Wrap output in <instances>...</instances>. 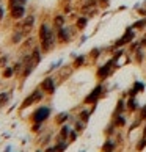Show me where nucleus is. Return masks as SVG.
Returning a JSON list of instances; mask_svg holds the SVG:
<instances>
[{
  "label": "nucleus",
  "instance_id": "nucleus-1",
  "mask_svg": "<svg viewBox=\"0 0 146 152\" xmlns=\"http://www.w3.org/2000/svg\"><path fill=\"white\" fill-rule=\"evenodd\" d=\"M44 96H46V94H44L43 89L39 88V86H36L29 96H25V97H24V100H22L21 105H19V111L25 110V108H30V107L36 105V104H39V102H43Z\"/></svg>",
  "mask_w": 146,
  "mask_h": 152
},
{
  "label": "nucleus",
  "instance_id": "nucleus-2",
  "mask_svg": "<svg viewBox=\"0 0 146 152\" xmlns=\"http://www.w3.org/2000/svg\"><path fill=\"white\" fill-rule=\"evenodd\" d=\"M50 115H52V108H50L49 105H38L35 110H33V113L30 115V122H46Z\"/></svg>",
  "mask_w": 146,
  "mask_h": 152
},
{
  "label": "nucleus",
  "instance_id": "nucleus-3",
  "mask_svg": "<svg viewBox=\"0 0 146 152\" xmlns=\"http://www.w3.org/2000/svg\"><path fill=\"white\" fill-rule=\"evenodd\" d=\"M38 86L43 89L46 96H54L55 91H57V82H55V77H52V75H46L41 82H39V85H38Z\"/></svg>",
  "mask_w": 146,
  "mask_h": 152
},
{
  "label": "nucleus",
  "instance_id": "nucleus-4",
  "mask_svg": "<svg viewBox=\"0 0 146 152\" xmlns=\"http://www.w3.org/2000/svg\"><path fill=\"white\" fill-rule=\"evenodd\" d=\"M27 14H29V11H27L25 5H16V7L8 8V19L13 20V22L22 20Z\"/></svg>",
  "mask_w": 146,
  "mask_h": 152
},
{
  "label": "nucleus",
  "instance_id": "nucleus-5",
  "mask_svg": "<svg viewBox=\"0 0 146 152\" xmlns=\"http://www.w3.org/2000/svg\"><path fill=\"white\" fill-rule=\"evenodd\" d=\"M102 93H104V86L102 85H98L85 99H83V104H85V105H94V104H98V100L101 99Z\"/></svg>",
  "mask_w": 146,
  "mask_h": 152
},
{
  "label": "nucleus",
  "instance_id": "nucleus-6",
  "mask_svg": "<svg viewBox=\"0 0 146 152\" xmlns=\"http://www.w3.org/2000/svg\"><path fill=\"white\" fill-rule=\"evenodd\" d=\"M55 30L52 28V25L47 24V22H41L38 27V42H43V41H46V39L52 35Z\"/></svg>",
  "mask_w": 146,
  "mask_h": 152
},
{
  "label": "nucleus",
  "instance_id": "nucleus-7",
  "mask_svg": "<svg viewBox=\"0 0 146 152\" xmlns=\"http://www.w3.org/2000/svg\"><path fill=\"white\" fill-rule=\"evenodd\" d=\"M24 39H25L24 31H22V30H14V28H13V31H11V35H10V38H8V44H10V46H13V47H19Z\"/></svg>",
  "mask_w": 146,
  "mask_h": 152
},
{
  "label": "nucleus",
  "instance_id": "nucleus-8",
  "mask_svg": "<svg viewBox=\"0 0 146 152\" xmlns=\"http://www.w3.org/2000/svg\"><path fill=\"white\" fill-rule=\"evenodd\" d=\"M36 69V64L33 63V61H29V63H24V67H22V71H21V74H19V77H16L18 80H21V82H25L27 78H29L32 74H33V71Z\"/></svg>",
  "mask_w": 146,
  "mask_h": 152
},
{
  "label": "nucleus",
  "instance_id": "nucleus-9",
  "mask_svg": "<svg viewBox=\"0 0 146 152\" xmlns=\"http://www.w3.org/2000/svg\"><path fill=\"white\" fill-rule=\"evenodd\" d=\"M113 63H116V60H115V58H112L109 63H105L104 66H101L99 69H98L96 75H98L99 80H105V78L110 75V72H112V64H113Z\"/></svg>",
  "mask_w": 146,
  "mask_h": 152
},
{
  "label": "nucleus",
  "instance_id": "nucleus-10",
  "mask_svg": "<svg viewBox=\"0 0 146 152\" xmlns=\"http://www.w3.org/2000/svg\"><path fill=\"white\" fill-rule=\"evenodd\" d=\"M57 41L60 44H68L71 41V31H69V28L66 25L57 30Z\"/></svg>",
  "mask_w": 146,
  "mask_h": 152
},
{
  "label": "nucleus",
  "instance_id": "nucleus-11",
  "mask_svg": "<svg viewBox=\"0 0 146 152\" xmlns=\"http://www.w3.org/2000/svg\"><path fill=\"white\" fill-rule=\"evenodd\" d=\"M134 39V31L131 30V28H127L126 30V33L123 35L118 41L115 42V47H121V46H126V44H129Z\"/></svg>",
  "mask_w": 146,
  "mask_h": 152
},
{
  "label": "nucleus",
  "instance_id": "nucleus-12",
  "mask_svg": "<svg viewBox=\"0 0 146 152\" xmlns=\"http://www.w3.org/2000/svg\"><path fill=\"white\" fill-rule=\"evenodd\" d=\"M32 58H33V63H35L36 66L41 63V60H43V57H44V52H43V49H41V46L39 44H36L35 47H33L32 50Z\"/></svg>",
  "mask_w": 146,
  "mask_h": 152
},
{
  "label": "nucleus",
  "instance_id": "nucleus-13",
  "mask_svg": "<svg viewBox=\"0 0 146 152\" xmlns=\"http://www.w3.org/2000/svg\"><path fill=\"white\" fill-rule=\"evenodd\" d=\"M35 22H36V14L29 13L24 19H22V30H24V28L33 30V27H35Z\"/></svg>",
  "mask_w": 146,
  "mask_h": 152
},
{
  "label": "nucleus",
  "instance_id": "nucleus-14",
  "mask_svg": "<svg viewBox=\"0 0 146 152\" xmlns=\"http://www.w3.org/2000/svg\"><path fill=\"white\" fill-rule=\"evenodd\" d=\"M66 24V18H65V14H55L54 18H52V28L57 31L58 28H61V27H65Z\"/></svg>",
  "mask_w": 146,
  "mask_h": 152
},
{
  "label": "nucleus",
  "instance_id": "nucleus-15",
  "mask_svg": "<svg viewBox=\"0 0 146 152\" xmlns=\"http://www.w3.org/2000/svg\"><path fill=\"white\" fill-rule=\"evenodd\" d=\"M71 130H72V127H69V124H63V126H60V132H58L57 140H66V141H68Z\"/></svg>",
  "mask_w": 146,
  "mask_h": 152
},
{
  "label": "nucleus",
  "instance_id": "nucleus-16",
  "mask_svg": "<svg viewBox=\"0 0 146 152\" xmlns=\"http://www.w3.org/2000/svg\"><path fill=\"white\" fill-rule=\"evenodd\" d=\"M11 96H13L11 91H0V110H3L5 107L10 104Z\"/></svg>",
  "mask_w": 146,
  "mask_h": 152
},
{
  "label": "nucleus",
  "instance_id": "nucleus-17",
  "mask_svg": "<svg viewBox=\"0 0 146 152\" xmlns=\"http://www.w3.org/2000/svg\"><path fill=\"white\" fill-rule=\"evenodd\" d=\"M0 77H2L3 80H10V78H13V77H14L13 66L8 64V66H5L3 69H0Z\"/></svg>",
  "mask_w": 146,
  "mask_h": 152
},
{
  "label": "nucleus",
  "instance_id": "nucleus-18",
  "mask_svg": "<svg viewBox=\"0 0 146 152\" xmlns=\"http://www.w3.org/2000/svg\"><path fill=\"white\" fill-rule=\"evenodd\" d=\"M69 118H71V115L66 113V111L58 113L57 116H55V124H57V126H63V124H66V122L69 121Z\"/></svg>",
  "mask_w": 146,
  "mask_h": 152
},
{
  "label": "nucleus",
  "instance_id": "nucleus-19",
  "mask_svg": "<svg viewBox=\"0 0 146 152\" xmlns=\"http://www.w3.org/2000/svg\"><path fill=\"white\" fill-rule=\"evenodd\" d=\"M69 144L71 143L66 141V140H57V143L54 144V148H55V151H57V152H65L66 149H68Z\"/></svg>",
  "mask_w": 146,
  "mask_h": 152
},
{
  "label": "nucleus",
  "instance_id": "nucleus-20",
  "mask_svg": "<svg viewBox=\"0 0 146 152\" xmlns=\"http://www.w3.org/2000/svg\"><path fill=\"white\" fill-rule=\"evenodd\" d=\"M11 66H13V71H14V77H19L21 71H22V67H24V63H22V60L18 58Z\"/></svg>",
  "mask_w": 146,
  "mask_h": 152
},
{
  "label": "nucleus",
  "instance_id": "nucleus-21",
  "mask_svg": "<svg viewBox=\"0 0 146 152\" xmlns=\"http://www.w3.org/2000/svg\"><path fill=\"white\" fill-rule=\"evenodd\" d=\"M87 24H88V18H85V16H80V18L76 19V27L79 30H83L87 27Z\"/></svg>",
  "mask_w": 146,
  "mask_h": 152
},
{
  "label": "nucleus",
  "instance_id": "nucleus-22",
  "mask_svg": "<svg viewBox=\"0 0 146 152\" xmlns=\"http://www.w3.org/2000/svg\"><path fill=\"white\" fill-rule=\"evenodd\" d=\"M10 60H11V55L10 53H0V69H3L5 66L10 64Z\"/></svg>",
  "mask_w": 146,
  "mask_h": 152
},
{
  "label": "nucleus",
  "instance_id": "nucleus-23",
  "mask_svg": "<svg viewBox=\"0 0 146 152\" xmlns=\"http://www.w3.org/2000/svg\"><path fill=\"white\" fill-rule=\"evenodd\" d=\"M83 63H85V55H79V57H76L74 63H72V67L74 69H79V67H82Z\"/></svg>",
  "mask_w": 146,
  "mask_h": 152
},
{
  "label": "nucleus",
  "instance_id": "nucleus-24",
  "mask_svg": "<svg viewBox=\"0 0 146 152\" xmlns=\"http://www.w3.org/2000/svg\"><path fill=\"white\" fill-rule=\"evenodd\" d=\"M29 3V0H7V10L11 7H16V5H25Z\"/></svg>",
  "mask_w": 146,
  "mask_h": 152
},
{
  "label": "nucleus",
  "instance_id": "nucleus-25",
  "mask_svg": "<svg viewBox=\"0 0 146 152\" xmlns=\"http://www.w3.org/2000/svg\"><path fill=\"white\" fill-rule=\"evenodd\" d=\"M90 116H91V111H90V110H82L80 113H79V119L87 124L90 121Z\"/></svg>",
  "mask_w": 146,
  "mask_h": 152
},
{
  "label": "nucleus",
  "instance_id": "nucleus-26",
  "mask_svg": "<svg viewBox=\"0 0 146 152\" xmlns=\"http://www.w3.org/2000/svg\"><path fill=\"white\" fill-rule=\"evenodd\" d=\"M43 126H44L43 122H32V127H30L32 133H41L43 132Z\"/></svg>",
  "mask_w": 146,
  "mask_h": 152
},
{
  "label": "nucleus",
  "instance_id": "nucleus-27",
  "mask_svg": "<svg viewBox=\"0 0 146 152\" xmlns=\"http://www.w3.org/2000/svg\"><path fill=\"white\" fill-rule=\"evenodd\" d=\"M113 149H115V143L112 140H107L102 146V152H113Z\"/></svg>",
  "mask_w": 146,
  "mask_h": 152
},
{
  "label": "nucleus",
  "instance_id": "nucleus-28",
  "mask_svg": "<svg viewBox=\"0 0 146 152\" xmlns=\"http://www.w3.org/2000/svg\"><path fill=\"white\" fill-rule=\"evenodd\" d=\"M115 127H123L126 124V119H124V116L123 115H118V116H115Z\"/></svg>",
  "mask_w": 146,
  "mask_h": 152
},
{
  "label": "nucleus",
  "instance_id": "nucleus-29",
  "mask_svg": "<svg viewBox=\"0 0 146 152\" xmlns=\"http://www.w3.org/2000/svg\"><path fill=\"white\" fill-rule=\"evenodd\" d=\"M127 108L129 110H132V111H135L137 108H138V105H137V100H135V97H131V99H129L127 100Z\"/></svg>",
  "mask_w": 146,
  "mask_h": 152
},
{
  "label": "nucleus",
  "instance_id": "nucleus-30",
  "mask_svg": "<svg viewBox=\"0 0 146 152\" xmlns=\"http://www.w3.org/2000/svg\"><path fill=\"white\" fill-rule=\"evenodd\" d=\"M74 130H76V132H79V133L83 132V130H85V122L80 121V119H77V121H76V124H74Z\"/></svg>",
  "mask_w": 146,
  "mask_h": 152
},
{
  "label": "nucleus",
  "instance_id": "nucleus-31",
  "mask_svg": "<svg viewBox=\"0 0 146 152\" xmlns=\"http://www.w3.org/2000/svg\"><path fill=\"white\" fill-rule=\"evenodd\" d=\"M7 18H8V10L5 8L2 3H0V24H2V22L7 19Z\"/></svg>",
  "mask_w": 146,
  "mask_h": 152
},
{
  "label": "nucleus",
  "instance_id": "nucleus-32",
  "mask_svg": "<svg viewBox=\"0 0 146 152\" xmlns=\"http://www.w3.org/2000/svg\"><path fill=\"white\" fill-rule=\"evenodd\" d=\"M140 89H143V85L142 83H135V85H134V88H132V91H131V97H135V94L137 93H140Z\"/></svg>",
  "mask_w": 146,
  "mask_h": 152
},
{
  "label": "nucleus",
  "instance_id": "nucleus-33",
  "mask_svg": "<svg viewBox=\"0 0 146 152\" xmlns=\"http://www.w3.org/2000/svg\"><path fill=\"white\" fill-rule=\"evenodd\" d=\"M124 100H120L118 102V105H116V108H115V116H118V115H121L123 113V110H124Z\"/></svg>",
  "mask_w": 146,
  "mask_h": 152
},
{
  "label": "nucleus",
  "instance_id": "nucleus-34",
  "mask_svg": "<svg viewBox=\"0 0 146 152\" xmlns=\"http://www.w3.org/2000/svg\"><path fill=\"white\" fill-rule=\"evenodd\" d=\"M145 25H146V19H140V20H137L135 24L132 25V28H143Z\"/></svg>",
  "mask_w": 146,
  "mask_h": 152
},
{
  "label": "nucleus",
  "instance_id": "nucleus-35",
  "mask_svg": "<svg viewBox=\"0 0 146 152\" xmlns=\"http://www.w3.org/2000/svg\"><path fill=\"white\" fill-rule=\"evenodd\" d=\"M145 148H146V138L143 137V138H142V140H140V141L137 143V151L140 152V151H143Z\"/></svg>",
  "mask_w": 146,
  "mask_h": 152
},
{
  "label": "nucleus",
  "instance_id": "nucleus-36",
  "mask_svg": "<svg viewBox=\"0 0 146 152\" xmlns=\"http://www.w3.org/2000/svg\"><path fill=\"white\" fill-rule=\"evenodd\" d=\"M77 137H79V132H76L74 129H72V130H71V133H69V138H68V141H69V143H74L76 140H77Z\"/></svg>",
  "mask_w": 146,
  "mask_h": 152
},
{
  "label": "nucleus",
  "instance_id": "nucleus-37",
  "mask_svg": "<svg viewBox=\"0 0 146 152\" xmlns=\"http://www.w3.org/2000/svg\"><path fill=\"white\" fill-rule=\"evenodd\" d=\"M44 152H57V151H55V148H54V146H47V148L44 149Z\"/></svg>",
  "mask_w": 146,
  "mask_h": 152
},
{
  "label": "nucleus",
  "instance_id": "nucleus-38",
  "mask_svg": "<svg viewBox=\"0 0 146 152\" xmlns=\"http://www.w3.org/2000/svg\"><path fill=\"white\" fill-rule=\"evenodd\" d=\"M98 55H99V49H93V50H91V57H94V58H96Z\"/></svg>",
  "mask_w": 146,
  "mask_h": 152
},
{
  "label": "nucleus",
  "instance_id": "nucleus-39",
  "mask_svg": "<svg viewBox=\"0 0 146 152\" xmlns=\"http://www.w3.org/2000/svg\"><path fill=\"white\" fill-rule=\"evenodd\" d=\"M142 46H146V38H143V41H142Z\"/></svg>",
  "mask_w": 146,
  "mask_h": 152
},
{
  "label": "nucleus",
  "instance_id": "nucleus-40",
  "mask_svg": "<svg viewBox=\"0 0 146 152\" xmlns=\"http://www.w3.org/2000/svg\"><path fill=\"white\" fill-rule=\"evenodd\" d=\"M143 137L146 138V126H145V129H143Z\"/></svg>",
  "mask_w": 146,
  "mask_h": 152
},
{
  "label": "nucleus",
  "instance_id": "nucleus-41",
  "mask_svg": "<svg viewBox=\"0 0 146 152\" xmlns=\"http://www.w3.org/2000/svg\"><path fill=\"white\" fill-rule=\"evenodd\" d=\"M98 2H102V3H105V2H107V0H98Z\"/></svg>",
  "mask_w": 146,
  "mask_h": 152
},
{
  "label": "nucleus",
  "instance_id": "nucleus-42",
  "mask_svg": "<svg viewBox=\"0 0 146 152\" xmlns=\"http://www.w3.org/2000/svg\"><path fill=\"white\" fill-rule=\"evenodd\" d=\"M36 152H44V151H41V149H38V151H36Z\"/></svg>",
  "mask_w": 146,
  "mask_h": 152
},
{
  "label": "nucleus",
  "instance_id": "nucleus-43",
  "mask_svg": "<svg viewBox=\"0 0 146 152\" xmlns=\"http://www.w3.org/2000/svg\"><path fill=\"white\" fill-rule=\"evenodd\" d=\"M145 38H146V33H145Z\"/></svg>",
  "mask_w": 146,
  "mask_h": 152
}]
</instances>
